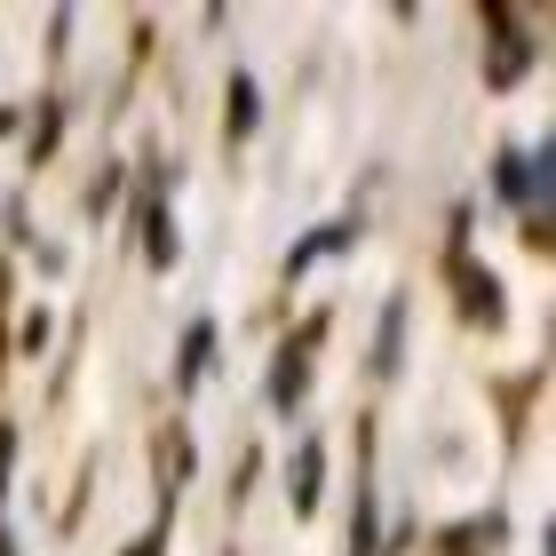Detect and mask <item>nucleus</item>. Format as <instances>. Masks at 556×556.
Returning a JSON list of instances; mask_svg holds the SVG:
<instances>
[{"label":"nucleus","instance_id":"f257e3e1","mask_svg":"<svg viewBox=\"0 0 556 556\" xmlns=\"http://www.w3.org/2000/svg\"><path fill=\"white\" fill-rule=\"evenodd\" d=\"M318 477H326L318 445H302V453H294V501H302V509H311V501H318Z\"/></svg>","mask_w":556,"mask_h":556},{"label":"nucleus","instance_id":"f03ea898","mask_svg":"<svg viewBox=\"0 0 556 556\" xmlns=\"http://www.w3.org/2000/svg\"><path fill=\"white\" fill-rule=\"evenodd\" d=\"M231 112H239L231 128H255V112H263V104H255V80H239V88H231Z\"/></svg>","mask_w":556,"mask_h":556}]
</instances>
